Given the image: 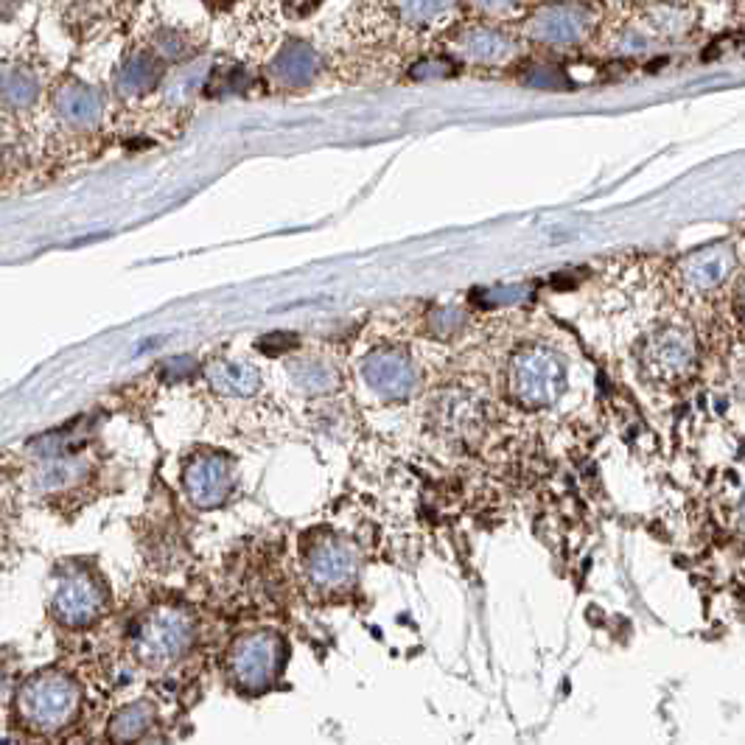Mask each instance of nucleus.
<instances>
[{"label": "nucleus", "instance_id": "obj_3", "mask_svg": "<svg viewBox=\"0 0 745 745\" xmlns=\"http://www.w3.org/2000/svg\"><path fill=\"white\" fill-rule=\"evenodd\" d=\"M283 659H286V647L278 633H244L227 650V681L239 695H261L281 678Z\"/></svg>", "mask_w": 745, "mask_h": 745}, {"label": "nucleus", "instance_id": "obj_8", "mask_svg": "<svg viewBox=\"0 0 745 745\" xmlns=\"http://www.w3.org/2000/svg\"><path fill=\"white\" fill-rule=\"evenodd\" d=\"M185 491L202 507L219 505L230 491V468L219 454H199L185 468Z\"/></svg>", "mask_w": 745, "mask_h": 745}, {"label": "nucleus", "instance_id": "obj_7", "mask_svg": "<svg viewBox=\"0 0 745 745\" xmlns=\"http://www.w3.org/2000/svg\"><path fill=\"white\" fill-rule=\"evenodd\" d=\"M642 362L659 379H678L692 367V342L684 331L667 328L647 339Z\"/></svg>", "mask_w": 745, "mask_h": 745}, {"label": "nucleus", "instance_id": "obj_1", "mask_svg": "<svg viewBox=\"0 0 745 745\" xmlns=\"http://www.w3.org/2000/svg\"><path fill=\"white\" fill-rule=\"evenodd\" d=\"M85 712V689L65 670H40L20 681L12 701V717L31 737H59L73 729Z\"/></svg>", "mask_w": 745, "mask_h": 745}, {"label": "nucleus", "instance_id": "obj_12", "mask_svg": "<svg viewBox=\"0 0 745 745\" xmlns=\"http://www.w3.org/2000/svg\"><path fill=\"white\" fill-rule=\"evenodd\" d=\"M152 720H155V709H152V703L149 701L129 703V706L118 709V712L113 715V723H110V729H107V737H110L115 745L135 743V740H141L143 734L149 731Z\"/></svg>", "mask_w": 745, "mask_h": 745}, {"label": "nucleus", "instance_id": "obj_9", "mask_svg": "<svg viewBox=\"0 0 745 745\" xmlns=\"http://www.w3.org/2000/svg\"><path fill=\"white\" fill-rule=\"evenodd\" d=\"M734 269V247L731 244H709L703 250H695L681 264L684 286L692 292H712L715 286L729 278Z\"/></svg>", "mask_w": 745, "mask_h": 745}, {"label": "nucleus", "instance_id": "obj_14", "mask_svg": "<svg viewBox=\"0 0 745 745\" xmlns=\"http://www.w3.org/2000/svg\"><path fill=\"white\" fill-rule=\"evenodd\" d=\"M460 51L465 59H474V62H496L510 51V43L499 31L474 29L460 40Z\"/></svg>", "mask_w": 745, "mask_h": 745}, {"label": "nucleus", "instance_id": "obj_2", "mask_svg": "<svg viewBox=\"0 0 745 745\" xmlns=\"http://www.w3.org/2000/svg\"><path fill=\"white\" fill-rule=\"evenodd\" d=\"M197 647V619L183 605L149 608L132 628V656L152 673L180 667Z\"/></svg>", "mask_w": 745, "mask_h": 745}, {"label": "nucleus", "instance_id": "obj_18", "mask_svg": "<svg viewBox=\"0 0 745 745\" xmlns=\"http://www.w3.org/2000/svg\"><path fill=\"white\" fill-rule=\"evenodd\" d=\"M3 96H6V104H17V107H26L34 96H37V85L31 79L29 73L23 71H6V82H3Z\"/></svg>", "mask_w": 745, "mask_h": 745}, {"label": "nucleus", "instance_id": "obj_11", "mask_svg": "<svg viewBox=\"0 0 745 745\" xmlns=\"http://www.w3.org/2000/svg\"><path fill=\"white\" fill-rule=\"evenodd\" d=\"M586 31V9L580 6H552L544 9L533 23V34L558 45L577 43Z\"/></svg>", "mask_w": 745, "mask_h": 745}, {"label": "nucleus", "instance_id": "obj_15", "mask_svg": "<svg viewBox=\"0 0 745 745\" xmlns=\"http://www.w3.org/2000/svg\"><path fill=\"white\" fill-rule=\"evenodd\" d=\"M57 101L62 118H68L71 124H90V121L99 115V99H96V93L82 85L62 87Z\"/></svg>", "mask_w": 745, "mask_h": 745}, {"label": "nucleus", "instance_id": "obj_16", "mask_svg": "<svg viewBox=\"0 0 745 745\" xmlns=\"http://www.w3.org/2000/svg\"><path fill=\"white\" fill-rule=\"evenodd\" d=\"M160 73V59L155 54H135L118 73V85L127 93H143L157 82Z\"/></svg>", "mask_w": 745, "mask_h": 745}, {"label": "nucleus", "instance_id": "obj_5", "mask_svg": "<svg viewBox=\"0 0 745 745\" xmlns=\"http://www.w3.org/2000/svg\"><path fill=\"white\" fill-rule=\"evenodd\" d=\"M51 608H54L59 625L79 631V628H90L93 622H99L104 608H107V594L93 575L68 572L57 583Z\"/></svg>", "mask_w": 745, "mask_h": 745}, {"label": "nucleus", "instance_id": "obj_13", "mask_svg": "<svg viewBox=\"0 0 745 745\" xmlns=\"http://www.w3.org/2000/svg\"><path fill=\"white\" fill-rule=\"evenodd\" d=\"M208 379L213 390L222 395H253L261 384L258 370L244 362H213Z\"/></svg>", "mask_w": 745, "mask_h": 745}, {"label": "nucleus", "instance_id": "obj_19", "mask_svg": "<svg viewBox=\"0 0 745 745\" xmlns=\"http://www.w3.org/2000/svg\"><path fill=\"white\" fill-rule=\"evenodd\" d=\"M740 309H743V314H745V278H743V283H740Z\"/></svg>", "mask_w": 745, "mask_h": 745}, {"label": "nucleus", "instance_id": "obj_6", "mask_svg": "<svg viewBox=\"0 0 745 745\" xmlns=\"http://www.w3.org/2000/svg\"><path fill=\"white\" fill-rule=\"evenodd\" d=\"M306 572L317 589H348L356 580V552L339 538H320L306 552Z\"/></svg>", "mask_w": 745, "mask_h": 745}, {"label": "nucleus", "instance_id": "obj_20", "mask_svg": "<svg viewBox=\"0 0 745 745\" xmlns=\"http://www.w3.org/2000/svg\"><path fill=\"white\" fill-rule=\"evenodd\" d=\"M740 519H743V527H745V499H743V507H740Z\"/></svg>", "mask_w": 745, "mask_h": 745}, {"label": "nucleus", "instance_id": "obj_17", "mask_svg": "<svg viewBox=\"0 0 745 745\" xmlns=\"http://www.w3.org/2000/svg\"><path fill=\"white\" fill-rule=\"evenodd\" d=\"M317 68V59H314V51L309 45H289L283 51V57L278 59L275 65V73L281 76L286 85H297V82H306L311 73Z\"/></svg>", "mask_w": 745, "mask_h": 745}, {"label": "nucleus", "instance_id": "obj_10", "mask_svg": "<svg viewBox=\"0 0 745 745\" xmlns=\"http://www.w3.org/2000/svg\"><path fill=\"white\" fill-rule=\"evenodd\" d=\"M365 379L384 398H404L415 387V367L404 353L381 351L365 362Z\"/></svg>", "mask_w": 745, "mask_h": 745}, {"label": "nucleus", "instance_id": "obj_4", "mask_svg": "<svg viewBox=\"0 0 745 745\" xmlns=\"http://www.w3.org/2000/svg\"><path fill=\"white\" fill-rule=\"evenodd\" d=\"M566 387L563 362L547 348H527L510 365V393L524 407H549Z\"/></svg>", "mask_w": 745, "mask_h": 745}]
</instances>
